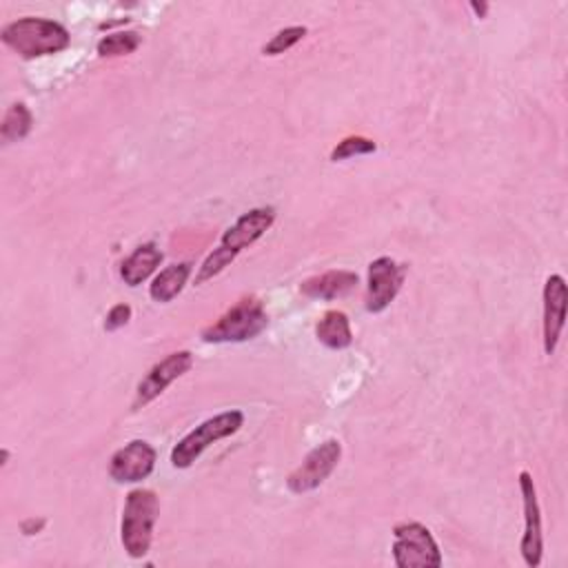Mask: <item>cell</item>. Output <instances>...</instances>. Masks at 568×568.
Instances as JSON below:
<instances>
[{
  "instance_id": "cell-1",
  "label": "cell",
  "mask_w": 568,
  "mask_h": 568,
  "mask_svg": "<svg viewBox=\"0 0 568 568\" xmlns=\"http://www.w3.org/2000/svg\"><path fill=\"white\" fill-rule=\"evenodd\" d=\"M275 222V209L273 206H257L246 211L231 224L224 235L220 237L217 246L206 255L202 266L197 268L195 284H204L220 275L246 246L257 242Z\"/></svg>"
},
{
  "instance_id": "cell-2",
  "label": "cell",
  "mask_w": 568,
  "mask_h": 568,
  "mask_svg": "<svg viewBox=\"0 0 568 568\" xmlns=\"http://www.w3.org/2000/svg\"><path fill=\"white\" fill-rule=\"evenodd\" d=\"M0 38L9 49H13L18 55L27 60L58 53L67 49L71 42L69 31L60 22L36 18V16L18 18L4 24L0 31Z\"/></svg>"
},
{
  "instance_id": "cell-3",
  "label": "cell",
  "mask_w": 568,
  "mask_h": 568,
  "mask_svg": "<svg viewBox=\"0 0 568 568\" xmlns=\"http://www.w3.org/2000/svg\"><path fill=\"white\" fill-rule=\"evenodd\" d=\"M160 501L149 488H135L126 495L120 521V541L129 557L140 559L149 552L153 539V526L158 521Z\"/></svg>"
},
{
  "instance_id": "cell-4",
  "label": "cell",
  "mask_w": 568,
  "mask_h": 568,
  "mask_svg": "<svg viewBox=\"0 0 568 568\" xmlns=\"http://www.w3.org/2000/svg\"><path fill=\"white\" fill-rule=\"evenodd\" d=\"M268 326V315L260 300L242 297L226 313H222L213 324L202 328L200 337L209 344L246 342L257 337Z\"/></svg>"
},
{
  "instance_id": "cell-5",
  "label": "cell",
  "mask_w": 568,
  "mask_h": 568,
  "mask_svg": "<svg viewBox=\"0 0 568 568\" xmlns=\"http://www.w3.org/2000/svg\"><path fill=\"white\" fill-rule=\"evenodd\" d=\"M244 424V413L242 410H224L217 413L209 419H204L200 426L189 430L171 450V464L175 468H189L197 457L215 442L231 437L237 433Z\"/></svg>"
},
{
  "instance_id": "cell-6",
  "label": "cell",
  "mask_w": 568,
  "mask_h": 568,
  "mask_svg": "<svg viewBox=\"0 0 568 568\" xmlns=\"http://www.w3.org/2000/svg\"><path fill=\"white\" fill-rule=\"evenodd\" d=\"M393 559L397 568H437L442 552L430 530L419 521H402L393 528Z\"/></svg>"
},
{
  "instance_id": "cell-7",
  "label": "cell",
  "mask_w": 568,
  "mask_h": 568,
  "mask_svg": "<svg viewBox=\"0 0 568 568\" xmlns=\"http://www.w3.org/2000/svg\"><path fill=\"white\" fill-rule=\"evenodd\" d=\"M342 457V444L337 439H326L320 446H315L304 462L286 477V486L291 493L302 495L308 490H315L324 479L335 470L337 462Z\"/></svg>"
},
{
  "instance_id": "cell-8",
  "label": "cell",
  "mask_w": 568,
  "mask_h": 568,
  "mask_svg": "<svg viewBox=\"0 0 568 568\" xmlns=\"http://www.w3.org/2000/svg\"><path fill=\"white\" fill-rule=\"evenodd\" d=\"M406 266L397 264L393 257H377L368 264L364 306L368 313H382L399 293L404 284Z\"/></svg>"
},
{
  "instance_id": "cell-9",
  "label": "cell",
  "mask_w": 568,
  "mask_h": 568,
  "mask_svg": "<svg viewBox=\"0 0 568 568\" xmlns=\"http://www.w3.org/2000/svg\"><path fill=\"white\" fill-rule=\"evenodd\" d=\"M193 366V355L191 351H175L166 355L162 362H158L138 384L135 397H133V408H142L149 402H153L158 395L164 393L169 384H173L178 377H182L189 368Z\"/></svg>"
},
{
  "instance_id": "cell-10",
  "label": "cell",
  "mask_w": 568,
  "mask_h": 568,
  "mask_svg": "<svg viewBox=\"0 0 568 568\" xmlns=\"http://www.w3.org/2000/svg\"><path fill=\"white\" fill-rule=\"evenodd\" d=\"M155 448L144 439H133L118 448L109 459V475L118 484L146 479L155 468Z\"/></svg>"
},
{
  "instance_id": "cell-11",
  "label": "cell",
  "mask_w": 568,
  "mask_h": 568,
  "mask_svg": "<svg viewBox=\"0 0 568 568\" xmlns=\"http://www.w3.org/2000/svg\"><path fill=\"white\" fill-rule=\"evenodd\" d=\"M519 490H521V504H524V537L519 544L524 561L535 568L541 561V513L537 501V490L532 475L528 470L519 473Z\"/></svg>"
},
{
  "instance_id": "cell-12",
  "label": "cell",
  "mask_w": 568,
  "mask_h": 568,
  "mask_svg": "<svg viewBox=\"0 0 568 568\" xmlns=\"http://www.w3.org/2000/svg\"><path fill=\"white\" fill-rule=\"evenodd\" d=\"M541 295H544V351L546 355H552L566 324V304H568L566 280L559 273L548 275Z\"/></svg>"
},
{
  "instance_id": "cell-13",
  "label": "cell",
  "mask_w": 568,
  "mask_h": 568,
  "mask_svg": "<svg viewBox=\"0 0 568 568\" xmlns=\"http://www.w3.org/2000/svg\"><path fill=\"white\" fill-rule=\"evenodd\" d=\"M355 284H357V273L339 268V271H326L322 275L304 280L300 284V291L313 300H335L351 293Z\"/></svg>"
},
{
  "instance_id": "cell-14",
  "label": "cell",
  "mask_w": 568,
  "mask_h": 568,
  "mask_svg": "<svg viewBox=\"0 0 568 568\" xmlns=\"http://www.w3.org/2000/svg\"><path fill=\"white\" fill-rule=\"evenodd\" d=\"M162 262V251L153 244H140L120 266V277L129 286H140Z\"/></svg>"
},
{
  "instance_id": "cell-15",
  "label": "cell",
  "mask_w": 568,
  "mask_h": 568,
  "mask_svg": "<svg viewBox=\"0 0 568 568\" xmlns=\"http://www.w3.org/2000/svg\"><path fill=\"white\" fill-rule=\"evenodd\" d=\"M189 275H191V264L189 262H178V264H171L166 266L164 271H160L151 286H149V295L160 302V304H166L171 302L175 295H180V291L184 288V284L189 282Z\"/></svg>"
},
{
  "instance_id": "cell-16",
  "label": "cell",
  "mask_w": 568,
  "mask_h": 568,
  "mask_svg": "<svg viewBox=\"0 0 568 568\" xmlns=\"http://www.w3.org/2000/svg\"><path fill=\"white\" fill-rule=\"evenodd\" d=\"M315 335H317V339H320L324 346L335 348V351L346 348V346H351V342H353L351 322H348L346 313H342V311H326V313L320 317L317 326H315Z\"/></svg>"
},
{
  "instance_id": "cell-17",
  "label": "cell",
  "mask_w": 568,
  "mask_h": 568,
  "mask_svg": "<svg viewBox=\"0 0 568 568\" xmlns=\"http://www.w3.org/2000/svg\"><path fill=\"white\" fill-rule=\"evenodd\" d=\"M31 124H33V118H31V111L27 109V104L16 102L7 109L4 118H2L0 135H2L4 142L22 140L31 131Z\"/></svg>"
},
{
  "instance_id": "cell-18",
  "label": "cell",
  "mask_w": 568,
  "mask_h": 568,
  "mask_svg": "<svg viewBox=\"0 0 568 568\" xmlns=\"http://www.w3.org/2000/svg\"><path fill=\"white\" fill-rule=\"evenodd\" d=\"M142 38L135 31H115V33H106L100 42H98V55L100 58H118V55H126L133 53L140 47Z\"/></svg>"
},
{
  "instance_id": "cell-19",
  "label": "cell",
  "mask_w": 568,
  "mask_h": 568,
  "mask_svg": "<svg viewBox=\"0 0 568 568\" xmlns=\"http://www.w3.org/2000/svg\"><path fill=\"white\" fill-rule=\"evenodd\" d=\"M377 149V144L371 140V138H364V135H348L344 140H339L333 151H331V162H342V160H348L353 155H366V153H373Z\"/></svg>"
},
{
  "instance_id": "cell-20",
  "label": "cell",
  "mask_w": 568,
  "mask_h": 568,
  "mask_svg": "<svg viewBox=\"0 0 568 568\" xmlns=\"http://www.w3.org/2000/svg\"><path fill=\"white\" fill-rule=\"evenodd\" d=\"M304 36H306V27H300V24L284 27L262 47V53L264 55H280V53L288 51L293 44H297Z\"/></svg>"
},
{
  "instance_id": "cell-21",
  "label": "cell",
  "mask_w": 568,
  "mask_h": 568,
  "mask_svg": "<svg viewBox=\"0 0 568 568\" xmlns=\"http://www.w3.org/2000/svg\"><path fill=\"white\" fill-rule=\"evenodd\" d=\"M131 320V306L129 304H115L104 317V331H118L126 326Z\"/></svg>"
},
{
  "instance_id": "cell-22",
  "label": "cell",
  "mask_w": 568,
  "mask_h": 568,
  "mask_svg": "<svg viewBox=\"0 0 568 568\" xmlns=\"http://www.w3.org/2000/svg\"><path fill=\"white\" fill-rule=\"evenodd\" d=\"M44 528V519H24L22 524H20V530L24 532V535H36V532H40Z\"/></svg>"
},
{
  "instance_id": "cell-23",
  "label": "cell",
  "mask_w": 568,
  "mask_h": 568,
  "mask_svg": "<svg viewBox=\"0 0 568 568\" xmlns=\"http://www.w3.org/2000/svg\"><path fill=\"white\" fill-rule=\"evenodd\" d=\"M470 9H473L479 18H484L486 11H488V4H486V2H470Z\"/></svg>"
}]
</instances>
